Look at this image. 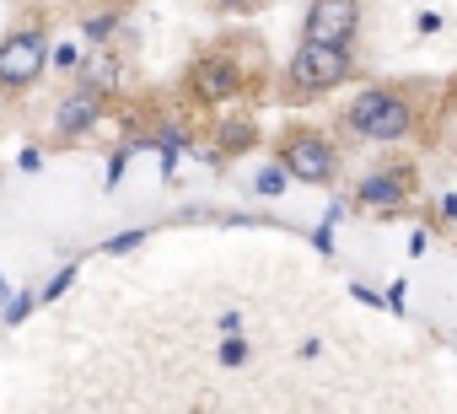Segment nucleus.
Masks as SVG:
<instances>
[{"label":"nucleus","instance_id":"1","mask_svg":"<svg viewBox=\"0 0 457 414\" xmlns=\"http://www.w3.org/2000/svg\"><path fill=\"white\" fill-rule=\"evenodd\" d=\"M345 129L371 140V145H398L414 129V103H409L403 87H366L345 108Z\"/></svg>","mask_w":457,"mask_h":414},{"label":"nucleus","instance_id":"2","mask_svg":"<svg viewBox=\"0 0 457 414\" xmlns=\"http://www.w3.org/2000/svg\"><path fill=\"white\" fill-rule=\"evenodd\" d=\"M275 167H280L286 178H296V183H334V172H339V145H334L323 129H312V124H291V129H280V140H275Z\"/></svg>","mask_w":457,"mask_h":414},{"label":"nucleus","instance_id":"3","mask_svg":"<svg viewBox=\"0 0 457 414\" xmlns=\"http://www.w3.org/2000/svg\"><path fill=\"white\" fill-rule=\"evenodd\" d=\"M44 65H49V33H44V22L12 28L6 44H0V92H6V97L28 92L44 76Z\"/></svg>","mask_w":457,"mask_h":414},{"label":"nucleus","instance_id":"4","mask_svg":"<svg viewBox=\"0 0 457 414\" xmlns=\"http://www.w3.org/2000/svg\"><path fill=\"white\" fill-rule=\"evenodd\" d=\"M355 76V54L350 49H328V44H296L291 65H286V87L291 92H334Z\"/></svg>","mask_w":457,"mask_h":414},{"label":"nucleus","instance_id":"5","mask_svg":"<svg viewBox=\"0 0 457 414\" xmlns=\"http://www.w3.org/2000/svg\"><path fill=\"white\" fill-rule=\"evenodd\" d=\"M355 33H361V0H312L302 17V44L350 49Z\"/></svg>","mask_w":457,"mask_h":414},{"label":"nucleus","instance_id":"6","mask_svg":"<svg viewBox=\"0 0 457 414\" xmlns=\"http://www.w3.org/2000/svg\"><path fill=\"white\" fill-rule=\"evenodd\" d=\"M188 92H194V103H232L237 92H243V65L226 54V49H210V54H199L194 65H188Z\"/></svg>","mask_w":457,"mask_h":414},{"label":"nucleus","instance_id":"7","mask_svg":"<svg viewBox=\"0 0 457 414\" xmlns=\"http://www.w3.org/2000/svg\"><path fill=\"white\" fill-rule=\"evenodd\" d=\"M409 188H414V167H377V172L361 178L355 204L361 211H398V204L409 199Z\"/></svg>","mask_w":457,"mask_h":414},{"label":"nucleus","instance_id":"8","mask_svg":"<svg viewBox=\"0 0 457 414\" xmlns=\"http://www.w3.org/2000/svg\"><path fill=\"white\" fill-rule=\"evenodd\" d=\"M97 113H103V97H97L92 87H76V92L60 103V113H54V135H60V140H76V135H87V129L97 124Z\"/></svg>","mask_w":457,"mask_h":414},{"label":"nucleus","instance_id":"9","mask_svg":"<svg viewBox=\"0 0 457 414\" xmlns=\"http://www.w3.org/2000/svg\"><path fill=\"white\" fill-rule=\"evenodd\" d=\"M113 81H119V65H113V54H92V65H87V81H81V87H92V92L103 97Z\"/></svg>","mask_w":457,"mask_h":414},{"label":"nucleus","instance_id":"10","mask_svg":"<svg viewBox=\"0 0 457 414\" xmlns=\"http://www.w3.org/2000/svg\"><path fill=\"white\" fill-rule=\"evenodd\" d=\"M119 28V17L113 12H97V17H87V38H108Z\"/></svg>","mask_w":457,"mask_h":414},{"label":"nucleus","instance_id":"11","mask_svg":"<svg viewBox=\"0 0 457 414\" xmlns=\"http://www.w3.org/2000/svg\"><path fill=\"white\" fill-rule=\"evenodd\" d=\"M280 183H286V172H280V167L259 172V194H280Z\"/></svg>","mask_w":457,"mask_h":414},{"label":"nucleus","instance_id":"12","mask_svg":"<svg viewBox=\"0 0 457 414\" xmlns=\"http://www.w3.org/2000/svg\"><path fill=\"white\" fill-rule=\"evenodd\" d=\"M210 6H220V12H253V6H264V0H210Z\"/></svg>","mask_w":457,"mask_h":414},{"label":"nucleus","instance_id":"13","mask_svg":"<svg viewBox=\"0 0 457 414\" xmlns=\"http://www.w3.org/2000/svg\"><path fill=\"white\" fill-rule=\"evenodd\" d=\"M220 360H226V366H243V344L232 339V344H226V350H220Z\"/></svg>","mask_w":457,"mask_h":414},{"label":"nucleus","instance_id":"14","mask_svg":"<svg viewBox=\"0 0 457 414\" xmlns=\"http://www.w3.org/2000/svg\"><path fill=\"white\" fill-rule=\"evenodd\" d=\"M28 307H33V296H17V302H12V323H22V318H28Z\"/></svg>","mask_w":457,"mask_h":414},{"label":"nucleus","instance_id":"15","mask_svg":"<svg viewBox=\"0 0 457 414\" xmlns=\"http://www.w3.org/2000/svg\"><path fill=\"white\" fill-rule=\"evenodd\" d=\"M113 6H135V0H113Z\"/></svg>","mask_w":457,"mask_h":414}]
</instances>
